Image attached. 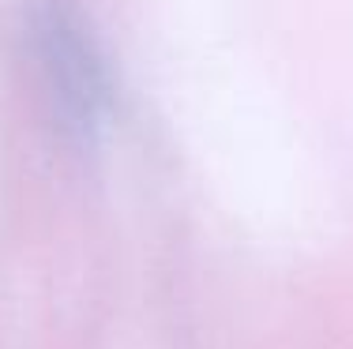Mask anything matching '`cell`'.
<instances>
[{
	"label": "cell",
	"mask_w": 353,
	"mask_h": 349,
	"mask_svg": "<svg viewBox=\"0 0 353 349\" xmlns=\"http://www.w3.org/2000/svg\"><path fill=\"white\" fill-rule=\"evenodd\" d=\"M30 45L41 79L72 131L90 136L109 109V64L90 23L72 0H34L30 4Z\"/></svg>",
	"instance_id": "obj_1"
}]
</instances>
